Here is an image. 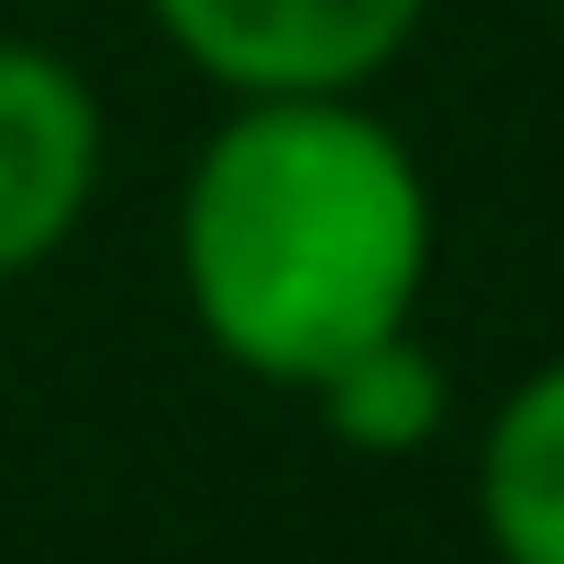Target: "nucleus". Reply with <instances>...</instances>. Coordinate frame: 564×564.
Listing matches in <instances>:
<instances>
[{"mask_svg": "<svg viewBox=\"0 0 564 564\" xmlns=\"http://www.w3.org/2000/svg\"><path fill=\"white\" fill-rule=\"evenodd\" d=\"M432 254H443V210L377 89L221 100L166 221L188 333L232 377L289 399H311L377 333L421 322Z\"/></svg>", "mask_w": 564, "mask_h": 564, "instance_id": "nucleus-1", "label": "nucleus"}, {"mask_svg": "<svg viewBox=\"0 0 564 564\" xmlns=\"http://www.w3.org/2000/svg\"><path fill=\"white\" fill-rule=\"evenodd\" d=\"M144 23L188 78L254 100V89H377L421 45L432 0H144Z\"/></svg>", "mask_w": 564, "mask_h": 564, "instance_id": "nucleus-2", "label": "nucleus"}, {"mask_svg": "<svg viewBox=\"0 0 564 564\" xmlns=\"http://www.w3.org/2000/svg\"><path fill=\"white\" fill-rule=\"evenodd\" d=\"M111 177V111L45 34H0V289L45 276Z\"/></svg>", "mask_w": 564, "mask_h": 564, "instance_id": "nucleus-3", "label": "nucleus"}, {"mask_svg": "<svg viewBox=\"0 0 564 564\" xmlns=\"http://www.w3.org/2000/svg\"><path fill=\"white\" fill-rule=\"evenodd\" d=\"M476 531L498 564H564V355H542L476 432Z\"/></svg>", "mask_w": 564, "mask_h": 564, "instance_id": "nucleus-4", "label": "nucleus"}, {"mask_svg": "<svg viewBox=\"0 0 564 564\" xmlns=\"http://www.w3.org/2000/svg\"><path fill=\"white\" fill-rule=\"evenodd\" d=\"M311 421H322L344 454H421V443H443V421H454V377H443V355H432L421 322H410V333H377L366 355H344V366L311 388Z\"/></svg>", "mask_w": 564, "mask_h": 564, "instance_id": "nucleus-5", "label": "nucleus"}]
</instances>
